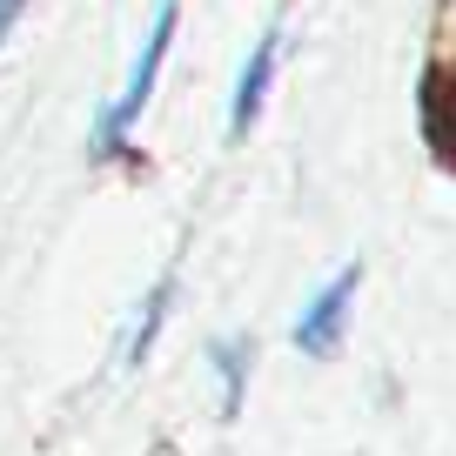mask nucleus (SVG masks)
<instances>
[{
	"label": "nucleus",
	"mask_w": 456,
	"mask_h": 456,
	"mask_svg": "<svg viewBox=\"0 0 456 456\" xmlns=\"http://www.w3.org/2000/svg\"><path fill=\"white\" fill-rule=\"evenodd\" d=\"M168 41H175V0H161V7H155V34H148L142 61H134V74H128V94L114 101V114H108V134H114V128H128L134 114L148 108V94H155V74H161V61H168Z\"/></svg>",
	"instance_id": "nucleus-1"
},
{
	"label": "nucleus",
	"mask_w": 456,
	"mask_h": 456,
	"mask_svg": "<svg viewBox=\"0 0 456 456\" xmlns=\"http://www.w3.org/2000/svg\"><path fill=\"white\" fill-rule=\"evenodd\" d=\"M161 302H168V282L148 296V315H142V329H134V342H128V362H142V356H148V342H155V322H161Z\"/></svg>",
	"instance_id": "nucleus-4"
},
{
	"label": "nucleus",
	"mask_w": 456,
	"mask_h": 456,
	"mask_svg": "<svg viewBox=\"0 0 456 456\" xmlns=\"http://www.w3.org/2000/svg\"><path fill=\"white\" fill-rule=\"evenodd\" d=\"M349 296H356V269H342L336 282H329L322 296L309 302V315L296 322V342L309 349V356H329V342H336V329H342V309H349Z\"/></svg>",
	"instance_id": "nucleus-2"
},
{
	"label": "nucleus",
	"mask_w": 456,
	"mask_h": 456,
	"mask_svg": "<svg viewBox=\"0 0 456 456\" xmlns=\"http://www.w3.org/2000/svg\"><path fill=\"white\" fill-rule=\"evenodd\" d=\"M269 74H275V34H262V41H256V54H248V68H242V81H235V114H228V128H235V134H242L248 121L262 114Z\"/></svg>",
	"instance_id": "nucleus-3"
}]
</instances>
